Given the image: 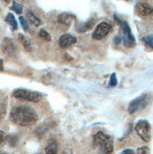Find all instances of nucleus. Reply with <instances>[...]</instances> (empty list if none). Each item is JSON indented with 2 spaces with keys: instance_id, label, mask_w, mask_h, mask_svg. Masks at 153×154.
<instances>
[{
  "instance_id": "nucleus-1",
  "label": "nucleus",
  "mask_w": 153,
  "mask_h": 154,
  "mask_svg": "<svg viewBox=\"0 0 153 154\" xmlns=\"http://www.w3.org/2000/svg\"><path fill=\"white\" fill-rule=\"evenodd\" d=\"M11 117L13 122L23 127L34 125L38 120L36 112L31 107L25 105L14 107L11 112Z\"/></svg>"
},
{
  "instance_id": "nucleus-2",
  "label": "nucleus",
  "mask_w": 153,
  "mask_h": 154,
  "mask_svg": "<svg viewBox=\"0 0 153 154\" xmlns=\"http://www.w3.org/2000/svg\"><path fill=\"white\" fill-rule=\"evenodd\" d=\"M94 144L103 153H112L114 152V141L112 138L103 131H98L94 135Z\"/></svg>"
},
{
  "instance_id": "nucleus-3",
  "label": "nucleus",
  "mask_w": 153,
  "mask_h": 154,
  "mask_svg": "<svg viewBox=\"0 0 153 154\" xmlns=\"http://www.w3.org/2000/svg\"><path fill=\"white\" fill-rule=\"evenodd\" d=\"M114 17H115V20L116 21V23L119 25L120 29H122L124 45L126 46V48H133V46H135V45H136L135 38L133 35H132L131 29L130 28L129 24L126 21H123V20L119 18L116 14H115Z\"/></svg>"
},
{
  "instance_id": "nucleus-4",
  "label": "nucleus",
  "mask_w": 153,
  "mask_h": 154,
  "mask_svg": "<svg viewBox=\"0 0 153 154\" xmlns=\"http://www.w3.org/2000/svg\"><path fill=\"white\" fill-rule=\"evenodd\" d=\"M12 97L17 99L26 100L30 102H39L42 98V95L38 92H32L26 89H16L12 92Z\"/></svg>"
},
{
  "instance_id": "nucleus-5",
  "label": "nucleus",
  "mask_w": 153,
  "mask_h": 154,
  "mask_svg": "<svg viewBox=\"0 0 153 154\" xmlns=\"http://www.w3.org/2000/svg\"><path fill=\"white\" fill-rule=\"evenodd\" d=\"M148 94H144V95L138 97L137 98L130 101L128 108V112L130 115H133L136 112L145 109L148 106Z\"/></svg>"
},
{
  "instance_id": "nucleus-6",
  "label": "nucleus",
  "mask_w": 153,
  "mask_h": 154,
  "mask_svg": "<svg viewBox=\"0 0 153 154\" xmlns=\"http://www.w3.org/2000/svg\"><path fill=\"white\" fill-rule=\"evenodd\" d=\"M135 131L139 137L145 142L150 141V124L147 120H139L135 125Z\"/></svg>"
},
{
  "instance_id": "nucleus-7",
  "label": "nucleus",
  "mask_w": 153,
  "mask_h": 154,
  "mask_svg": "<svg viewBox=\"0 0 153 154\" xmlns=\"http://www.w3.org/2000/svg\"><path fill=\"white\" fill-rule=\"evenodd\" d=\"M111 30V26L108 23L102 22L96 26V28L93 33V39L95 40H101L108 34Z\"/></svg>"
},
{
  "instance_id": "nucleus-8",
  "label": "nucleus",
  "mask_w": 153,
  "mask_h": 154,
  "mask_svg": "<svg viewBox=\"0 0 153 154\" xmlns=\"http://www.w3.org/2000/svg\"><path fill=\"white\" fill-rule=\"evenodd\" d=\"M76 43H77V38L70 34H63L60 37L59 40V45L62 48H66Z\"/></svg>"
},
{
  "instance_id": "nucleus-9",
  "label": "nucleus",
  "mask_w": 153,
  "mask_h": 154,
  "mask_svg": "<svg viewBox=\"0 0 153 154\" xmlns=\"http://www.w3.org/2000/svg\"><path fill=\"white\" fill-rule=\"evenodd\" d=\"M152 8L147 3H138L135 7V12L138 16H148L151 14Z\"/></svg>"
},
{
  "instance_id": "nucleus-10",
  "label": "nucleus",
  "mask_w": 153,
  "mask_h": 154,
  "mask_svg": "<svg viewBox=\"0 0 153 154\" xmlns=\"http://www.w3.org/2000/svg\"><path fill=\"white\" fill-rule=\"evenodd\" d=\"M44 151L47 154H55L58 152V142L56 141V139L52 138L49 140L47 146L44 149Z\"/></svg>"
},
{
  "instance_id": "nucleus-11",
  "label": "nucleus",
  "mask_w": 153,
  "mask_h": 154,
  "mask_svg": "<svg viewBox=\"0 0 153 154\" xmlns=\"http://www.w3.org/2000/svg\"><path fill=\"white\" fill-rule=\"evenodd\" d=\"M73 18H74V16L72 14H69V13H62L58 17V22L66 26H69L72 22Z\"/></svg>"
},
{
  "instance_id": "nucleus-12",
  "label": "nucleus",
  "mask_w": 153,
  "mask_h": 154,
  "mask_svg": "<svg viewBox=\"0 0 153 154\" xmlns=\"http://www.w3.org/2000/svg\"><path fill=\"white\" fill-rule=\"evenodd\" d=\"M5 21L7 22V24H8L12 30H16L17 28H18V26H17V22H16V20L14 18V16H13L11 13H8V14L6 15L5 17Z\"/></svg>"
},
{
  "instance_id": "nucleus-13",
  "label": "nucleus",
  "mask_w": 153,
  "mask_h": 154,
  "mask_svg": "<svg viewBox=\"0 0 153 154\" xmlns=\"http://www.w3.org/2000/svg\"><path fill=\"white\" fill-rule=\"evenodd\" d=\"M94 26V20H91L89 22H86L84 24H81L77 26V30L78 32H85L89 29H91Z\"/></svg>"
},
{
  "instance_id": "nucleus-14",
  "label": "nucleus",
  "mask_w": 153,
  "mask_h": 154,
  "mask_svg": "<svg viewBox=\"0 0 153 154\" xmlns=\"http://www.w3.org/2000/svg\"><path fill=\"white\" fill-rule=\"evenodd\" d=\"M26 14H28V20L33 25H35L36 26H40L42 24V21L41 19H39L37 16H35V14L33 13L31 11H28V12H26Z\"/></svg>"
},
{
  "instance_id": "nucleus-15",
  "label": "nucleus",
  "mask_w": 153,
  "mask_h": 154,
  "mask_svg": "<svg viewBox=\"0 0 153 154\" xmlns=\"http://www.w3.org/2000/svg\"><path fill=\"white\" fill-rule=\"evenodd\" d=\"M18 38H19V40H20V42H21L22 45H24V48H25L26 50H28V51H29V52H31V51L33 50L32 45H31V43H30V42L29 41V40L26 39L23 34H19V35H18Z\"/></svg>"
},
{
  "instance_id": "nucleus-16",
  "label": "nucleus",
  "mask_w": 153,
  "mask_h": 154,
  "mask_svg": "<svg viewBox=\"0 0 153 154\" xmlns=\"http://www.w3.org/2000/svg\"><path fill=\"white\" fill-rule=\"evenodd\" d=\"M142 42L148 50H153V34L148 35L142 38Z\"/></svg>"
},
{
  "instance_id": "nucleus-17",
  "label": "nucleus",
  "mask_w": 153,
  "mask_h": 154,
  "mask_svg": "<svg viewBox=\"0 0 153 154\" xmlns=\"http://www.w3.org/2000/svg\"><path fill=\"white\" fill-rule=\"evenodd\" d=\"M11 9L12 10V11H14L17 14H21L22 13V11H23V7H22V5H20V4H18L17 2H15V1H13L12 2V6L11 7Z\"/></svg>"
},
{
  "instance_id": "nucleus-18",
  "label": "nucleus",
  "mask_w": 153,
  "mask_h": 154,
  "mask_svg": "<svg viewBox=\"0 0 153 154\" xmlns=\"http://www.w3.org/2000/svg\"><path fill=\"white\" fill-rule=\"evenodd\" d=\"M39 35H40V37H42L43 39H44L46 42H50L51 41V36H50V34L45 29H42L41 30H40Z\"/></svg>"
},
{
  "instance_id": "nucleus-19",
  "label": "nucleus",
  "mask_w": 153,
  "mask_h": 154,
  "mask_svg": "<svg viewBox=\"0 0 153 154\" xmlns=\"http://www.w3.org/2000/svg\"><path fill=\"white\" fill-rule=\"evenodd\" d=\"M117 84V79H116V75L115 73H112V74L111 75V78H110V83L109 85L111 87H114Z\"/></svg>"
},
{
  "instance_id": "nucleus-20",
  "label": "nucleus",
  "mask_w": 153,
  "mask_h": 154,
  "mask_svg": "<svg viewBox=\"0 0 153 154\" xmlns=\"http://www.w3.org/2000/svg\"><path fill=\"white\" fill-rule=\"evenodd\" d=\"M19 20H20V23H21L22 26H23V29L25 30H28L29 29V25H28V21L23 17V16H20L19 17Z\"/></svg>"
},
{
  "instance_id": "nucleus-21",
  "label": "nucleus",
  "mask_w": 153,
  "mask_h": 154,
  "mask_svg": "<svg viewBox=\"0 0 153 154\" xmlns=\"http://www.w3.org/2000/svg\"><path fill=\"white\" fill-rule=\"evenodd\" d=\"M136 152L138 154H147V153L149 152V149L148 148V146H141V148H138Z\"/></svg>"
},
{
  "instance_id": "nucleus-22",
  "label": "nucleus",
  "mask_w": 153,
  "mask_h": 154,
  "mask_svg": "<svg viewBox=\"0 0 153 154\" xmlns=\"http://www.w3.org/2000/svg\"><path fill=\"white\" fill-rule=\"evenodd\" d=\"M121 41H122V37L118 35V36H115V37L114 43H115V45H118V44H120V43H121Z\"/></svg>"
},
{
  "instance_id": "nucleus-23",
  "label": "nucleus",
  "mask_w": 153,
  "mask_h": 154,
  "mask_svg": "<svg viewBox=\"0 0 153 154\" xmlns=\"http://www.w3.org/2000/svg\"><path fill=\"white\" fill-rule=\"evenodd\" d=\"M122 153H130V154H132V153H134V151L130 149H124L122 151Z\"/></svg>"
},
{
  "instance_id": "nucleus-24",
  "label": "nucleus",
  "mask_w": 153,
  "mask_h": 154,
  "mask_svg": "<svg viewBox=\"0 0 153 154\" xmlns=\"http://www.w3.org/2000/svg\"><path fill=\"white\" fill-rule=\"evenodd\" d=\"M0 134H1V143H3V142H4V137H5V134H4V132H3V131L0 132Z\"/></svg>"
},
{
  "instance_id": "nucleus-25",
  "label": "nucleus",
  "mask_w": 153,
  "mask_h": 154,
  "mask_svg": "<svg viewBox=\"0 0 153 154\" xmlns=\"http://www.w3.org/2000/svg\"><path fill=\"white\" fill-rule=\"evenodd\" d=\"M3 70V60H1V71Z\"/></svg>"
},
{
  "instance_id": "nucleus-26",
  "label": "nucleus",
  "mask_w": 153,
  "mask_h": 154,
  "mask_svg": "<svg viewBox=\"0 0 153 154\" xmlns=\"http://www.w3.org/2000/svg\"><path fill=\"white\" fill-rule=\"evenodd\" d=\"M151 14H152V15H153V11H152V12H151Z\"/></svg>"
}]
</instances>
